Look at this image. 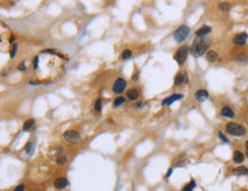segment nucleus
Wrapping results in <instances>:
<instances>
[{
	"label": "nucleus",
	"mask_w": 248,
	"mask_h": 191,
	"mask_svg": "<svg viewBox=\"0 0 248 191\" xmlns=\"http://www.w3.org/2000/svg\"><path fill=\"white\" fill-rule=\"evenodd\" d=\"M175 85L176 86H181L183 84H188L189 82V77H188V73L187 72H180L177 73L176 77H175Z\"/></svg>",
	"instance_id": "0eeeda50"
},
{
	"label": "nucleus",
	"mask_w": 248,
	"mask_h": 191,
	"mask_svg": "<svg viewBox=\"0 0 248 191\" xmlns=\"http://www.w3.org/2000/svg\"><path fill=\"white\" fill-rule=\"evenodd\" d=\"M210 32H211V28L204 25L200 29H198V31H195V35H197V37H204V36H207Z\"/></svg>",
	"instance_id": "ddd939ff"
},
{
	"label": "nucleus",
	"mask_w": 248,
	"mask_h": 191,
	"mask_svg": "<svg viewBox=\"0 0 248 191\" xmlns=\"http://www.w3.org/2000/svg\"><path fill=\"white\" fill-rule=\"evenodd\" d=\"M189 33H190L189 26H187V25H181V26L177 28L176 31L174 32V39H175L177 42H182V41H184L185 39L188 38Z\"/></svg>",
	"instance_id": "7ed1b4c3"
},
{
	"label": "nucleus",
	"mask_w": 248,
	"mask_h": 191,
	"mask_svg": "<svg viewBox=\"0 0 248 191\" xmlns=\"http://www.w3.org/2000/svg\"><path fill=\"white\" fill-rule=\"evenodd\" d=\"M26 68H25V64H24V62H22V63H19V71H24Z\"/></svg>",
	"instance_id": "c85d7f7f"
},
{
	"label": "nucleus",
	"mask_w": 248,
	"mask_h": 191,
	"mask_svg": "<svg viewBox=\"0 0 248 191\" xmlns=\"http://www.w3.org/2000/svg\"><path fill=\"white\" fill-rule=\"evenodd\" d=\"M16 52H17V45L15 44V45L12 47V51H10V58L15 57V55H16Z\"/></svg>",
	"instance_id": "393cba45"
},
{
	"label": "nucleus",
	"mask_w": 248,
	"mask_h": 191,
	"mask_svg": "<svg viewBox=\"0 0 248 191\" xmlns=\"http://www.w3.org/2000/svg\"><path fill=\"white\" fill-rule=\"evenodd\" d=\"M38 68V57H35V69Z\"/></svg>",
	"instance_id": "7c9ffc66"
},
{
	"label": "nucleus",
	"mask_w": 248,
	"mask_h": 191,
	"mask_svg": "<svg viewBox=\"0 0 248 191\" xmlns=\"http://www.w3.org/2000/svg\"><path fill=\"white\" fill-rule=\"evenodd\" d=\"M126 85L127 84H126V80L124 78H118L115 81V84H113V87H112L113 93H115V94L122 93L125 91V88H126Z\"/></svg>",
	"instance_id": "423d86ee"
},
{
	"label": "nucleus",
	"mask_w": 248,
	"mask_h": 191,
	"mask_svg": "<svg viewBox=\"0 0 248 191\" xmlns=\"http://www.w3.org/2000/svg\"><path fill=\"white\" fill-rule=\"evenodd\" d=\"M132 55H133V53H132L131 49H125L122 52V54H121V58L122 60H128V58L132 57Z\"/></svg>",
	"instance_id": "4be33fe9"
},
{
	"label": "nucleus",
	"mask_w": 248,
	"mask_h": 191,
	"mask_svg": "<svg viewBox=\"0 0 248 191\" xmlns=\"http://www.w3.org/2000/svg\"><path fill=\"white\" fill-rule=\"evenodd\" d=\"M188 54H189V48L187 46H182V47H180L177 49V52L174 55V58H175V61L177 62L178 65H182L187 61Z\"/></svg>",
	"instance_id": "20e7f679"
},
{
	"label": "nucleus",
	"mask_w": 248,
	"mask_h": 191,
	"mask_svg": "<svg viewBox=\"0 0 248 191\" xmlns=\"http://www.w3.org/2000/svg\"><path fill=\"white\" fill-rule=\"evenodd\" d=\"M68 180L65 179V177H57L56 180H55V182H54V185H55V188L58 189V190H61V189H64V188H66L68 187Z\"/></svg>",
	"instance_id": "9b49d317"
},
{
	"label": "nucleus",
	"mask_w": 248,
	"mask_h": 191,
	"mask_svg": "<svg viewBox=\"0 0 248 191\" xmlns=\"http://www.w3.org/2000/svg\"><path fill=\"white\" fill-rule=\"evenodd\" d=\"M218 137H220V138H221V140H222L224 143H229V140H228V138H227V137L223 135V133H222V132H218Z\"/></svg>",
	"instance_id": "bb28decb"
},
{
	"label": "nucleus",
	"mask_w": 248,
	"mask_h": 191,
	"mask_svg": "<svg viewBox=\"0 0 248 191\" xmlns=\"http://www.w3.org/2000/svg\"><path fill=\"white\" fill-rule=\"evenodd\" d=\"M172 173H173V168H169V170H168V172H167V175H166V177L168 179V177H169V176L172 175Z\"/></svg>",
	"instance_id": "c756f323"
},
{
	"label": "nucleus",
	"mask_w": 248,
	"mask_h": 191,
	"mask_svg": "<svg viewBox=\"0 0 248 191\" xmlns=\"http://www.w3.org/2000/svg\"><path fill=\"white\" fill-rule=\"evenodd\" d=\"M246 191H248V190H246Z\"/></svg>",
	"instance_id": "f704fd0d"
},
{
	"label": "nucleus",
	"mask_w": 248,
	"mask_h": 191,
	"mask_svg": "<svg viewBox=\"0 0 248 191\" xmlns=\"http://www.w3.org/2000/svg\"><path fill=\"white\" fill-rule=\"evenodd\" d=\"M144 105H145L144 103H142V102H140V103H137V105H136V107H137V108H142V107H144Z\"/></svg>",
	"instance_id": "2f4dec72"
},
{
	"label": "nucleus",
	"mask_w": 248,
	"mask_h": 191,
	"mask_svg": "<svg viewBox=\"0 0 248 191\" xmlns=\"http://www.w3.org/2000/svg\"><path fill=\"white\" fill-rule=\"evenodd\" d=\"M246 149H247V151H248V140L246 141Z\"/></svg>",
	"instance_id": "72a5a7b5"
},
{
	"label": "nucleus",
	"mask_w": 248,
	"mask_h": 191,
	"mask_svg": "<svg viewBox=\"0 0 248 191\" xmlns=\"http://www.w3.org/2000/svg\"><path fill=\"white\" fill-rule=\"evenodd\" d=\"M33 124H35V120H33V119H28V120L24 122V125H23V131H29V129L33 126Z\"/></svg>",
	"instance_id": "aec40b11"
},
{
	"label": "nucleus",
	"mask_w": 248,
	"mask_h": 191,
	"mask_svg": "<svg viewBox=\"0 0 248 191\" xmlns=\"http://www.w3.org/2000/svg\"><path fill=\"white\" fill-rule=\"evenodd\" d=\"M230 8H231V5H230L229 2L222 1V2L218 3V9L221 12H228V10H230Z\"/></svg>",
	"instance_id": "a211bd4d"
},
{
	"label": "nucleus",
	"mask_w": 248,
	"mask_h": 191,
	"mask_svg": "<svg viewBox=\"0 0 248 191\" xmlns=\"http://www.w3.org/2000/svg\"><path fill=\"white\" fill-rule=\"evenodd\" d=\"M24 188H25V185H24V184H19V185H17V187H16L13 191H23L24 190Z\"/></svg>",
	"instance_id": "cd10ccee"
},
{
	"label": "nucleus",
	"mask_w": 248,
	"mask_h": 191,
	"mask_svg": "<svg viewBox=\"0 0 248 191\" xmlns=\"http://www.w3.org/2000/svg\"><path fill=\"white\" fill-rule=\"evenodd\" d=\"M232 174L236 176H245L248 175V168L246 166H239L232 171Z\"/></svg>",
	"instance_id": "f8f14e48"
},
{
	"label": "nucleus",
	"mask_w": 248,
	"mask_h": 191,
	"mask_svg": "<svg viewBox=\"0 0 248 191\" xmlns=\"http://www.w3.org/2000/svg\"><path fill=\"white\" fill-rule=\"evenodd\" d=\"M221 113L223 117H227V118H233L234 117V112L233 110L229 108V107H224L222 110H221Z\"/></svg>",
	"instance_id": "dca6fc26"
},
{
	"label": "nucleus",
	"mask_w": 248,
	"mask_h": 191,
	"mask_svg": "<svg viewBox=\"0 0 248 191\" xmlns=\"http://www.w3.org/2000/svg\"><path fill=\"white\" fill-rule=\"evenodd\" d=\"M95 109L98 112L102 111V100L101 98H97V101L95 102Z\"/></svg>",
	"instance_id": "b1692460"
},
{
	"label": "nucleus",
	"mask_w": 248,
	"mask_h": 191,
	"mask_svg": "<svg viewBox=\"0 0 248 191\" xmlns=\"http://www.w3.org/2000/svg\"><path fill=\"white\" fill-rule=\"evenodd\" d=\"M127 97L129 98V100H137L138 98V96H140V92L136 89V88H132V89H129L128 92H127Z\"/></svg>",
	"instance_id": "f3484780"
},
{
	"label": "nucleus",
	"mask_w": 248,
	"mask_h": 191,
	"mask_svg": "<svg viewBox=\"0 0 248 191\" xmlns=\"http://www.w3.org/2000/svg\"><path fill=\"white\" fill-rule=\"evenodd\" d=\"M217 58H218V55H217V53H216L215 51H208V52L206 53V60H207L209 63L216 62Z\"/></svg>",
	"instance_id": "4468645a"
},
{
	"label": "nucleus",
	"mask_w": 248,
	"mask_h": 191,
	"mask_svg": "<svg viewBox=\"0 0 248 191\" xmlns=\"http://www.w3.org/2000/svg\"><path fill=\"white\" fill-rule=\"evenodd\" d=\"M244 160H245V156H244V153L242 152L236 151V152L233 153V161H234L236 164H241Z\"/></svg>",
	"instance_id": "2eb2a0df"
},
{
	"label": "nucleus",
	"mask_w": 248,
	"mask_h": 191,
	"mask_svg": "<svg viewBox=\"0 0 248 191\" xmlns=\"http://www.w3.org/2000/svg\"><path fill=\"white\" fill-rule=\"evenodd\" d=\"M63 137H64V140H65L66 142L72 143V144L78 143V142L81 140L80 134L78 133L77 131H73V129H69V131H66V132L64 133V135H63Z\"/></svg>",
	"instance_id": "39448f33"
},
{
	"label": "nucleus",
	"mask_w": 248,
	"mask_h": 191,
	"mask_svg": "<svg viewBox=\"0 0 248 191\" xmlns=\"http://www.w3.org/2000/svg\"><path fill=\"white\" fill-rule=\"evenodd\" d=\"M32 150H33V143H32V142H30V143L26 145V148H25V151H26V153H28V154H30Z\"/></svg>",
	"instance_id": "a878e982"
},
{
	"label": "nucleus",
	"mask_w": 248,
	"mask_h": 191,
	"mask_svg": "<svg viewBox=\"0 0 248 191\" xmlns=\"http://www.w3.org/2000/svg\"><path fill=\"white\" fill-rule=\"evenodd\" d=\"M194 97H195V100H197V101H199V102H204L205 100H207V98L209 97V94H208V92H207V91H205V89H200V91H197V92H195Z\"/></svg>",
	"instance_id": "9d476101"
},
{
	"label": "nucleus",
	"mask_w": 248,
	"mask_h": 191,
	"mask_svg": "<svg viewBox=\"0 0 248 191\" xmlns=\"http://www.w3.org/2000/svg\"><path fill=\"white\" fill-rule=\"evenodd\" d=\"M195 185H197V184H195V181H194V180H191L190 183H188V184L183 188V191H192L195 188Z\"/></svg>",
	"instance_id": "412c9836"
},
{
	"label": "nucleus",
	"mask_w": 248,
	"mask_h": 191,
	"mask_svg": "<svg viewBox=\"0 0 248 191\" xmlns=\"http://www.w3.org/2000/svg\"><path fill=\"white\" fill-rule=\"evenodd\" d=\"M210 46V40L204 37H198L194 39L192 46H191V54L194 57H199L204 55Z\"/></svg>",
	"instance_id": "f257e3e1"
},
{
	"label": "nucleus",
	"mask_w": 248,
	"mask_h": 191,
	"mask_svg": "<svg viewBox=\"0 0 248 191\" xmlns=\"http://www.w3.org/2000/svg\"><path fill=\"white\" fill-rule=\"evenodd\" d=\"M225 131L232 136H242L246 134V128L237 122H228L225 126Z\"/></svg>",
	"instance_id": "f03ea898"
},
{
	"label": "nucleus",
	"mask_w": 248,
	"mask_h": 191,
	"mask_svg": "<svg viewBox=\"0 0 248 191\" xmlns=\"http://www.w3.org/2000/svg\"><path fill=\"white\" fill-rule=\"evenodd\" d=\"M184 97L183 94H180V93H176V94H173V95L166 97L164 101H162V105H171L173 104L175 101H178V100H182Z\"/></svg>",
	"instance_id": "1a4fd4ad"
},
{
	"label": "nucleus",
	"mask_w": 248,
	"mask_h": 191,
	"mask_svg": "<svg viewBox=\"0 0 248 191\" xmlns=\"http://www.w3.org/2000/svg\"><path fill=\"white\" fill-rule=\"evenodd\" d=\"M248 40V35L246 32H241V33H238L233 37V42L236 45H239V46H242L247 42Z\"/></svg>",
	"instance_id": "6e6552de"
},
{
	"label": "nucleus",
	"mask_w": 248,
	"mask_h": 191,
	"mask_svg": "<svg viewBox=\"0 0 248 191\" xmlns=\"http://www.w3.org/2000/svg\"><path fill=\"white\" fill-rule=\"evenodd\" d=\"M14 36H12V37H10V40H9V41H10V42H14Z\"/></svg>",
	"instance_id": "473e14b6"
},
{
	"label": "nucleus",
	"mask_w": 248,
	"mask_h": 191,
	"mask_svg": "<svg viewBox=\"0 0 248 191\" xmlns=\"http://www.w3.org/2000/svg\"><path fill=\"white\" fill-rule=\"evenodd\" d=\"M125 103V97L124 96H118L113 101V108H118L120 105H122Z\"/></svg>",
	"instance_id": "6ab92c4d"
},
{
	"label": "nucleus",
	"mask_w": 248,
	"mask_h": 191,
	"mask_svg": "<svg viewBox=\"0 0 248 191\" xmlns=\"http://www.w3.org/2000/svg\"><path fill=\"white\" fill-rule=\"evenodd\" d=\"M68 161V158H66V156H62V157H58L57 160H56V163H57L58 165H64L65 163Z\"/></svg>",
	"instance_id": "5701e85b"
}]
</instances>
